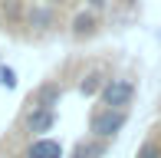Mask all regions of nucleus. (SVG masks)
<instances>
[{"label": "nucleus", "mask_w": 161, "mask_h": 158, "mask_svg": "<svg viewBox=\"0 0 161 158\" xmlns=\"http://www.w3.org/2000/svg\"><path fill=\"white\" fill-rule=\"evenodd\" d=\"M125 122H128V112L125 109H96L92 112V119H89V132H92V138H102V142H108V138H115V135L125 128Z\"/></svg>", "instance_id": "nucleus-1"}, {"label": "nucleus", "mask_w": 161, "mask_h": 158, "mask_svg": "<svg viewBox=\"0 0 161 158\" xmlns=\"http://www.w3.org/2000/svg\"><path fill=\"white\" fill-rule=\"evenodd\" d=\"M99 99L105 109H128L135 99V82L128 76H108L105 86L99 89Z\"/></svg>", "instance_id": "nucleus-2"}, {"label": "nucleus", "mask_w": 161, "mask_h": 158, "mask_svg": "<svg viewBox=\"0 0 161 158\" xmlns=\"http://www.w3.org/2000/svg\"><path fill=\"white\" fill-rule=\"evenodd\" d=\"M99 13H92V10H79V13H72V20H69V37L72 40H92L99 33Z\"/></svg>", "instance_id": "nucleus-3"}, {"label": "nucleus", "mask_w": 161, "mask_h": 158, "mask_svg": "<svg viewBox=\"0 0 161 158\" xmlns=\"http://www.w3.org/2000/svg\"><path fill=\"white\" fill-rule=\"evenodd\" d=\"M56 7H49V3H33L30 10H26V26L36 33H49L56 26Z\"/></svg>", "instance_id": "nucleus-4"}, {"label": "nucleus", "mask_w": 161, "mask_h": 158, "mask_svg": "<svg viewBox=\"0 0 161 158\" xmlns=\"http://www.w3.org/2000/svg\"><path fill=\"white\" fill-rule=\"evenodd\" d=\"M53 125H56V112L53 109H26V116H23V128L30 135H36V138L43 132H49Z\"/></svg>", "instance_id": "nucleus-5"}, {"label": "nucleus", "mask_w": 161, "mask_h": 158, "mask_svg": "<svg viewBox=\"0 0 161 158\" xmlns=\"http://www.w3.org/2000/svg\"><path fill=\"white\" fill-rule=\"evenodd\" d=\"M59 99H63V86L59 82H46V86H40L36 92H30L26 105H30V109H53Z\"/></svg>", "instance_id": "nucleus-6"}, {"label": "nucleus", "mask_w": 161, "mask_h": 158, "mask_svg": "<svg viewBox=\"0 0 161 158\" xmlns=\"http://www.w3.org/2000/svg\"><path fill=\"white\" fill-rule=\"evenodd\" d=\"M26 158H63V145L53 138H33L30 148H26Z\"/></svg>", "instance_id": "nucleus-7"}, {"label": "nucleus", "mask_w": 161, "mask_h": 158, "mask_svg": "<svg viewBox=\"0 0 161 158\" xmlns=\"http://www.w3.org/2000/svg\"><path fill=\"white\" fill-rule=\"evenodd\" d=\"M105 155V142L102 138H89V142H76V148H72L69 158H102Z\"/></svg>", "instance_id": "nucleus-8"}, {"label": "nucleus", "mask_w": 161, "mask_h": 158, "mask_svg": "<svg viewBox=\"0 0 161 158\" xmlns=\"http://www.w3.org/2000/svg\"><path fill=\"white\" fill-rule=\"evenodd\" d=\"M105 73H102V69H92V73H86L82 76V82H79V92H82V96H99V89L102 86H105Z\"/></svg>", "instance_id": "nucleus-9"}, {"label": "nucleus", "mask_w": 161, "mask_h": 158, "mask_svg": "<svg viewBox=\"0 0 161 158\" xmlns=\"http://www.w3.org/2000/svg\"><path fill=\"white\" fill-rule=\"evenodd\" d=\"M135 158H161V145H158L155 138H148L142 148H138V155H135Z\"/></svg>", "instance_id": "nucleus-10"}, {"label": "nucleus", "mask_w": 161, "mask_h": 158, "mask_svg": "<svg viewBox=\"0 0 161 158\" xmlns=\"http://www.w3.org/2000/svg\"><path fill=\"white\" fill-rule=\"evenodd\" d=\"M0 86H3V89H13V86H17V73H13L10 66H0Z\"/></svg>", "instance_id": "nucleus-11"}, {"label": "nucleus", "mask_w": 161, "mask_h": 158, "mask_svg": "<svg viewBox=\"0 0 161 158\" xmlns=\"http://www.w3.org/2000/svg\"><path fill=\"white\" fill-rule=\"evenodd\" d=\"M86 10L102 13V10H108V0H86Z\"/></svg>", "instance_id": "nucleus-12"}, {"label": "nucleus", "mask_w": 161, "mask_h": 158, "mask_svg": "<svg viewBox=\"0 0 161 158\" xmlns=\"http://www.w3.org/2000/svg\"><path fill=\"white\" fill-rule=\"evenodd\" d=\"M43 3H49V7H63L66 0H43Z\"/></svg>", "instance_id": "nucleus-13"}, {"label": "nucleus", "mask_w": 161, "mask_h": 158, "mask_svg": "<svg viewBox=\"0 0 161 158\" xmlns=\"http://www.w3.org/2000/svg\"><path fill=\"white\" fill-rule=\"evenodd\" d=\"M122 3H125V7H138V0H122Z\"/></svg>", "instance_id": "nucleus-14"}, {"label": "nucleus", "mask_w": 161, "mask_h": 158, "mask_svg": "<svg viewBox=\"0 0 161 158\" xmlns=\"http://www.w3.org/2000/svg\"><path fill=\"white\" fill-rule=\"evenodd\" d=\"M23 158H26V155H23Z\"/></svg>", "instance_id": "nucleus-15"}]
</instances>
